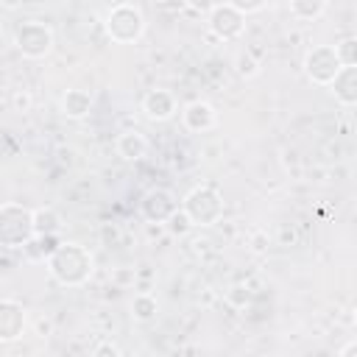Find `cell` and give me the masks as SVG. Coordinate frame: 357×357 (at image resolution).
I'll return each instance as SVG.
<instances>
[{
    "mask_svg": "<svg viewBox=\"0 0 357 357\" xmlns=\"http://www.w3.org/2000/svg\"><path fill=\"white\" fill-rule=\"evenodd\" d=\"M47 268L61 284H81L92 273V257L78 243H61L50 251Z\"/></svg>",
    "mask_w": 357,
    "mask_h": 357,
    "instance_id": "1",
    "label": "cell"
},
{
    "mask_svg": "<svg viewBox=\"0 0 357 357\" xmlns=\"http://www.w3.org/2000/svg\"><path fill=\"white\" fill-rule=\"evenodd\" d=\"M181 212L190 218L192 226H209L223 215V201L212 187H195L184 198Z\"/></svg>",
    "mask_w": 357,
    "mask_h": 357,
    "instance_id": "2",
    "label": "cell"
},
{
    "mask_svg": "<svg viewBox=\"0 0 357 357\" xmlns=\"http://www.w3.org/2000/svg\"><path fill=\"white\" fill-rule=\"evenodd\" d=\"M33 237V223H31V212L17 206V204H6L0 206V243L8 248H20Z\"/></svg>",
    "mask_w": 357,
    "mask_h": 357,
    "instance_id": "3",
    "label": "cell"
},
{
    "mask_svg": "<svg viewBox=\"0 0 357 357\" xmlns=\"http://www.w3.org/2000/svg\"><path fill=\"white\" fill-rule=\"evenodd\" d=\"M142 28H145V20H142L139 8L137 6H128V3L114 6L109 11V17H106V31L117 42H134L142 33Z\"/></svg>",
    "mask_w": 357,
    "mask_h": 357,
    "instance_id": "4",
    "label": "cell"
},
{
    "mask_svg": "<svg viewBox=\"0 0 357 357\" xmlns=\"http://www.w3.org/2000/svg\"><path fill=\"white\" fill-rule=\"evenodd\" d=\"M14 42H17V47H20L25 56H33V59H36V56H45V53L50 50L53 33H50V28H47L45 22L28 20V22H22V25L17 28Z\"/></svg>",
    "mask_w": 357,
    "mask_h": 357,
    "instance_id": "5",
    "label": "cell"
},
{
    "mask_svg": "<svg viewBox=\"0 0 357 357\" xmlns=\"http://www.w3.org/2000/svg\"><path fill=\"white\" fill-rule=\"evenodd\" d=\"M304 67H307V75L315 81V84H332V78L337 75V70L343 67L335 47L329 45H321V47H312L304 59Z\"/></svg>",
    "mask_w": 357,
    "mask_h": 357,
    "instance_id": "6",
    "label": "cell"
},
{
    "mask_svg": "<svg viewBox=\"0 0 357 357\" xmlns=\"http://www.w3.org/2000/svg\"><path fill=\"white\" fill-rule=\"evenodd\" d=\"M209 28L212 33H218L220 39H234L240 36L243 31V11H237L234 6L223 3V6H215L209 11Z\"/></svg>",
    "mask_w": 357,
    "mask_h": 357,
    "instance_id": "7",
    "label": "cell"
},
{
    "mask_svg": "<svg viewBox=\"0 0 357 357\" xmlns=\"http://www.w3.org/2000/svg\"><path fill=\"white\" fill-rule=\"evenodd\" d=\"M176 209H178L176 198H173L167 190H162V187L148 190V192H145V198H142V215H145L148 220L162 223V220H167Z\"/></svg>",
    "mask_w": 357,
    "mask_h": 357,
    "instance_id": "8",
    "label": "cell"
},
{
    "mask_svg": "<svg viewBox=\"0 0 357 357\" xmlns=\"http://www.w3.org/2000/svg\"><path fill=\"white\" fill-rule=\"evenodd\" d=\"M25 310L17 301H0V340H14L22 335Z\"/></svg>",
    "mask_w": 357,
    "mask_h": 357,
    "instance_id": "9",
    "label": "cell"
},
{
    "mask_svg": "<svg viewBox=\"0 0 357 357\" xmlns=\"http://www.w3.org/2000/svg\"><path fill=\"white\" fill-rule=\"evenodd\" d=\"M329 86H332V92H335V98H337L340 103L351 106V103L357 100V67H354V64L340 67Z\"/></svg>",
    "mask_w": 357,
    "mask_h": 357,
    "instance_id": "10",
    "label": "cell"
},
{
    "mask_svg": "<svg viewBox=\"0 0 357 357\" xmlns=\"http://www.w3.org/2000/svg\"><path fill=\"white\" fill-rule=\"evenodd\" d=\"M142 109H145V114H148L151 120H167V117L176 112V100H173V95L165 92V89H151V92L145 95V100H142Z\"/></svg>",
    "mask_w": 357,
    "mask_h": 357,
    "instance_id": "11",
    "label": "cell"
},
{
    "mask_svg": "<svg viewBox=\"0 0 357 357\" xmlns=\"http://www.w3.org/2000/svg\"><path fill=\"white\" fill-rule=\"evenodd\" d=\"M212 123H215V109H212L209 103L192 100V103L184 109V126H187L190 131H206V128H212Z\"/></svg>",
    "mask_w": 357,
    "mask_h": 357,
    "instance_id": "12",
    "label": "cell"
},
{
    "mask_svg": "<svg viewBox=\"0 0 357 357\" xmlns=\"http://www.w3.org/2000/svg\"><path fill=\"white\" fill-rule=\"evenodd\" d=\"M145 151H148V139H145L139 131H123V134L117 137V153H120L123 159H128V162L142 159Z\"/></svg>",
    "mask_w": 357,
    "mask_h": 357,
    "instance_id": "13",
    "label": "cell"
},
{
    "mask_svg": "<svg viewBox=\"0 0 357 357\" xmlns=\"http://www.w3.org/2000/svg\"><path fill=\"white\" fill-rule=\"evenodd\" d=\"M89 106H92V98L84 89H67V95L61 98V109L67 117H84Z\"/></svg>",
    "mask_w": 357,
    "mask_h": 357,
    "instance_id": "14",
    "label": "cell"
},
{
    "mask_svg": "<svg viewBox=\"0 0 357 357\" xmlns=\"http://www.w3.org/2000/svg\"><path fill=\"white\" fill-rule=\"evenodd\" d=\"M33 234H56L59 231V215L53 209H36L31 212Z\"/></svg>",
    "mask_w": 357,
    "mask_h": 357,
    "instance_id": "15",
    "label": "cell"
},
{
    "mask_svg": "<svg viewBox=\"0 0 357 357\" xmlns=\"http://www.w3.org/2000/svg\"><path fill=\"white\" fill-rule=\"evenodd\" d=\"M326 0H290V11L301 20H315L324 11Z\"/></svg>",
    "mask_w": 357,
    "mask_h": 357,
    "instance_id": "16",
    "label": "cell"
},
{
    "mask_svg": "<svg viewBox=\"0 0 357 357\" xmlns=\"http://www.w3.org/2000/svg\"><path fill=\"white\" fill-rule=\"evenodd\" d=\"M131 310H134V318L148 321V318H153V312H156V298H151L148 293H139V296L134 298Z\"/></svg>",
    "mask_w": 357,
    "mask_h": 357,
    "instance_id": "17",
    "label": "cell"
},
{
    "mask_svg": "<svg viewBox=\"0 0 357 357\" xmlns=\"http://www.w3.org/2000/svg\"><path fill=\"white\" fill-rule=\"evenodd\" d=\"M354 36H346L340 45H335V53H337V59H340V64L346 67V64H354Z\"/></svg>",
    "mask_w": 357,
    "mask_h": 357,
    "instance_id": "18",
    "label": "cell"
},
{
    "mask_svg": "<svg viewBox=\"0 0 357 357\" xmlns=\"http://www.w3.org/2000/svg\"><path fill=\"white\" fill-rule=\"evenodd\" d=\"M167 220H170V229H173V231H187V229L192 226V223H190V218H187L184 212H178V209H176Z\"/></svg>",
    "mask_w": 357,
    "mask_h": 357,
    "instance_id": "19",
    "label": "cell"
},
{
    "mask_svg": "<svg viewBox=\"0 0 357 357\" xmlns=\"http://www.w3.org/2000/svg\"><path fill=\"white\" fill-rule=\"evenodd\" d=\"M229 6H234L237 11H257V8H262L265 6V0H229Z\"/></svg>",
    "mask_w": 357,
    "mask_h": 357,
    "instance_id": "20",
    "label": "cell"
},
{
    "mask_svg": "<svg viewBox=\"0 0 357 357\" xmlns=\"http://www.w3.org/2000/svg\"><path fill=\"white\" fill-rule=\"evenodd\" d=\"M187 6L195 8V11H201V14H209L218 6V0H187Z\"/></svg>",
    "mask_w": 357,
    "mask_h": 357,
    "instance_id": "21",
    "label": "cell"
},
{
    "mask_svg": "<svg viewBox=\"0 0 357 357\" xmlns=\"http://www.w3.org/2000/svg\"><path fill=\"white\" fill-rule=\"evenodd\" d=\"M237 64H240V67H237V73H240V75H254V73H257V64H254L248 56H240V59H237Z\"/></svg>",
    "mask_w": 357,
    "mask_h": 357,
    "instance_id": "22",
    "label": "cell"
},
{
    "mask_svg": "<svg viewBox=\"0 0 357 357\" xmlns=\"http://www.w3.org/2000/svg\"><path fill=\"white\" fill-rule=\"evenodd\" d=\"M159 6H162L165 11H178L181 6H187V0H159Z\"/></svg>",
    "mask_w": 357,
    "mask_h": 357,
    "instance_id": "23",
    "label": "cell"
},
{
    "mask_svg": "<svg viewBox=\"0 0 357 357\" xmlns=\"http://www.w3.org/2000/svg\"><path fill=\"white\" fill-rule=\"evenodd\" d=\"M14 103H17V109H28L31 106V95L28 92H17L14 95Z\"/></svg>",
    "mask_w": 357,
    "mask_h": 357,
    "instance_id": "24",
    "label": "cell"
},
{
    "mask_svg": "<svg viewBox=\"0 0 357 357\" xmlns=\"http://www.w3.org/2000/svg\"><path fill=\"white\" fill-rule=\"evenodd\" d=\"M95 354H98V357H100V354H120V349H117L114 343H103V346L95 349Z\"/></svg>",
    "mask_w": 357,
    "mask_h": 357,
    "instance_id": "25",
    "label": "cell"
}]
</instances>
